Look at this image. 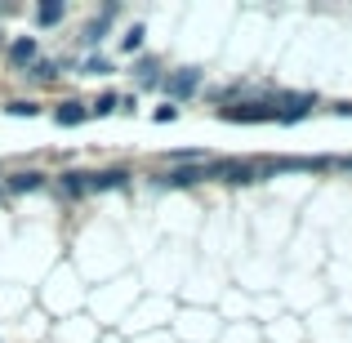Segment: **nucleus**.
I'll use <instances>...</instances> for the list:
<instances>
[{
    "mask_svg": "<svg viewBox=\"0 0 352 343\" xmlns=\"http://www.w3.org/2000/svg\"><path fill=\"white\" fill-rule=\"evenodd\" d=\"M197 85H201V71L197 67H183L179 76H170V98H188Z\"/></svg>",
    "mask_w": 352,
    "mask_h": 343,
    "instance_id": "1",
    "label": "nucleus"
},
{
    "mask_svg": "<svg viewBox=\"0 0 352 343\" xmlns=\"http://www.w3.org/2000/svg\"><path fill=\"white\" fill-rule=\"evenodd\" d=\"M9 63H14V67H32L36 63V41L32 36H18V41L9 45Z\"/></svg>",
    "mask_w": 352,
    "mask_h": 343,
    "instance_id": "2",
    "label": "nucleus"
},
{
    "mask_svg": "<svg viewBox=\"0 0 352 343\" xmlns=\"http://www.w3.org/2000/svg\"><path fill=\"white\" fill-rule=\"evenodd\" d=\"M308 107H312V94H290L285 107H272V112H276V120H299Z\"/></svg>",
    "mask_w": 352,
    "mask_h": 343,
    "instance_id": "3",
    "label": "nucleus"
},
{
    "mask_svg": "<svg viewBox=\"0 0 352 343\" xmlns=\"http://www.w3.org/2000/svg\"><path fill=\"white\" fill-rule=\"evenodd\" d=\"M223 120H276L272 107H223Z\"/></svg>",
    "mask_w": 352,
    "mask_h": 343,
    "instance_id": "4",
    "label": "nucleus"
},
{
    "mask_svg": "<svg viewBox=\"0 0 352 343\" xmlns=\"http://www.w3.org/2000/svg\"><path fill=\"white\" fill-rule=\"evenodd\" d=\"M89 112H85V107H80V103H63L58 107V112H54V120H58V125H80V120H85Z\"/></svg>",
    "mask_w": 352,
    "mask_h": 343,
    "instance_id": "5",
    "label": "nucleus"
},
{
    "mask_svg": "<svg viewBox=\"0 0 352 343\" xmlns=\"http://www.w3.org/2000/svg\"><path fill=\"white\" fill-rule=\"evenodd\" d=\"M197 179H206V165H201V170H170V179H165V183H174V188H188V183H197Z\"/></svg>",
    "mask_w": 352,
    "mask_h": 343,
    "instance_id": "6",
    "label": "nucleus"
},
{
    "mask_svg": "<svg viewBox=\"0 0 352 343\" xmlns=\"http://www.w3.org/2000/svg\"><path fill=\"white\" fill-rule=\"evenodd\" d=\"M41 188V174H14L9 179V192H36Z\"/></svg>",
    "mask_w": 352,
    "mask_h": 343,
    "instance_id": "7",
    "label": "nucleus"
},
{
    "mask_svg": "<svg viewBox=\"0 0 352 343\" xmlns=\"http://www.w3.org/2000/svg\"><path fill=\"white\" fill-rule=\"evenodd\" d=\"M120 183H125V174H116V170H112V174H94L85 188H120Z\"/></svg>",
    "mask_w": 352,
    "mask_h": 343,
    "instance_id": "8",
    "label": "nucleus"
},
{
    "mask_svg": "<svg viewBox=\"0 0 352 343\" xmlns=\"http://www.w3.org/2000/svg\"><path fill=\"white\" fill-rule=\"evenodd\" d=\"M36 18H41L45 27H50V23H58V18H63V5H58V0H45V5H41V14H36Z\"/></svg>",
    "mask_w": 352,
    "mask_h": 343,
    "instance_id": "9",
    "label": "nucleus"
},
{
    "mask_svg": "<svg viewBox=\"0 0 352 343\" xmlns=\"http://www.w3.org/2000/svg\"><path fill=\"white\" fill-rule=\"evenodd\" d=\"M116 107H120V98H116V94H103V98H98L94 107H89V112H94V116H112Z\"/></svg>",
    "mask_w": 352,
    "mask_h": 343,
    "instance_id": "10",
    "label": "nucleus"
},
{
    "mask_svg": "<svg viewBox=\"0 0 352 343\" xmlns=\"http://www.w3.org/2000/svg\"><path fill=\"white\" fill-rule=\"evenodd\" d=\"M138 45H143V27H134V32H125V41H120V49H125V54H134Z\"/></svg>",
    "mask_w": 352,
    "mask_h": 343,
    "instance_id": "11",
    "label": "nucleus"
},
{
    "mask_svg": "<svg viewBox=\"0 0 352 343\" xmlns=\"http://www.w3.org/2000/svg\"><path fill=\"white\" fill-rule=\"evenodd\" d=\"M67 192H72V197H80V192H85V179H80V174H67Z\"/></svg>",
    "mask_w": 352,
    "mask_h": 343,
    "instance_id": "12",
    "label": "nucleus"
},
{
    "mask_svg": "<svg viewBox=\"0 0 352 343\" xmlns=\"http://www.w3.org/2000/svg\"><path fill=\"white\" fill-rule=\"evenodd\" d=\"M9 112L14 116H36V103H9Z\"/></svg>",
    "mask_w": 352,
    "mask_h": 343,
    "instance_id": "13",
    "label": "nucleus"
},
{
    "mask_svg": "<svg viewBox=\"0 0 352 343\" xmlns=\"http://www.w3.org/2000/svg\"><path fill=\"white\" fill-rule=\"evenodd\" d=\"M174 116H179V107H161V112H156V125H170Z\"/></svg>",
    "mask_w": 352,
    "mask_h": 343,
    "instance_id": "14",
    "label": "nucleus"
}]
</instances>
